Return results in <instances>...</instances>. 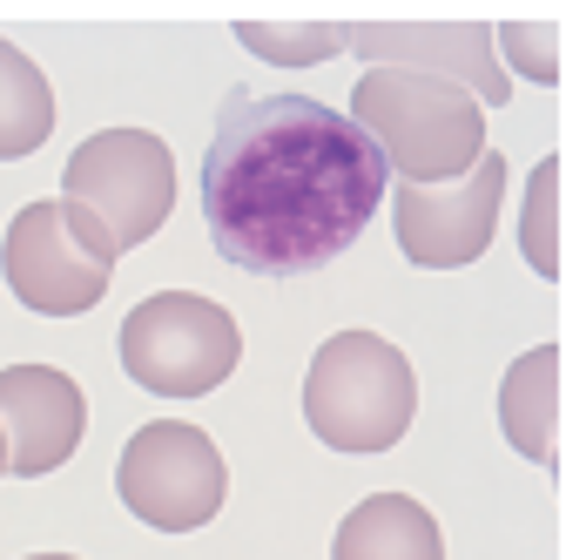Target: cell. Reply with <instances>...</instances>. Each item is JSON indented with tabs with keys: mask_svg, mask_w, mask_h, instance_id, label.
<instances>
[{
	"mask_svg": "<svg viewBox=\"0 0 566 560\" xmlns=\"http://www.w3.org/2000/svg\"><path fill=\"white\" fill-rule=\"evenodd\" d=\"M520 250L539 277H559V156H546L526 183V217H520Z\"/></svg>",
	"mask_w": 566,
	"mask_h": 560,
	"instance_id": "9a60e30c",
	"label": "cell"
},
{
	"mask_svg": "<svg viewBox=\"0 0 566 560\" xmlns=\"http://www.w3.org/2000/svg\"><path fill=\"white\" fill-rule=\"evenodd\" d=\"M500 433L533 466L559 459V344H533L500 385Z\"/></svg>",
	"mask_w": 566,
	"mask_h": 560,
	"instance_id": "7c38bea8",
	"label": "cell"
},
{
	"mask_svg": "<svg viewBox=\"0 0 566 560\" xmlns=\"http://www.w3.org/2000/svg\"><path fill=\"white\" fill-rule=\"evenodd\" d=\"M331 560H446V533L411 494H371L337 520Z\"/></svg>",
	"mask_w": 566,
	"mask_h": 560,
	"instance_id": "8fae6325",
	"label": "cell"
},
{
	"mask_svg": "<svg viewBox=\"0 0 566 560\" xmlns=\"http://www.w3.org/2000/svg\"><path fill=\"white\" fill-rule=\"evenodd\" d=\"M61 203L88 209V217L108 230L115 257L142 250L176 209V156L149 128H102V135H88V143L67 156Z\"/></svg>",
	"mask_w": 566,
	"mask_h": 560,
	"instance_id": "8992f818",
	"label": "cell"
},
{
	"mask_svg": "<svg viewBox=\"0 0 566 560\" xmlns=\"http://www.w3.org/2000/svg\"><path fill=\"white\" fill-rule=\"evenodd\" d=\"M237 41H243L250 54L276 61V68H317V61H331V54L344 48V28H331V21H311V28H283V21H243V28H237Z\"/></svg>",
	"mask_w": 566,
	"mask_h": 560,
	"instance_id": "5bb4252c",
	"label": "cell"
},
{
	"mask_svg": "<svg viewBox=\"0 0 566 560\" xmlns=\"http://www.w3.org/2000/svg\"><path fill=\"white\" fill-rule=\"evenodd\" d=\"M0 473H8V439H0Z\"/></svg>",
	"mask_w": 566,
	"mask_h": 560,
	"instance_id": "ac0fdd59",
	"label": "cell"
},
{
	"mask_svg": "<svg viewBox=\"0 0 566 560\" xmlns=\"http://www.w3.org/2000/svg\"><path fill=\"white\" fill-rule=\"evenodd\" d=\"M115 494L122 507L156 527V533H196L223 514V494H230V466L217 453L202 426H182V418H156L142 426L128 446H122V466H115Z\"/></svg>",
	"mask_w": 566,
	"mask_h": 560,
	"instance_id": "52a82bcc",
	"label": "cell"
},
{
	"mask_svg": "<svg viewBox=\"0 0 566 560\" xmlns=\"http://www.w3.org/2000/svg\"><path fill=\"white\" fill-rule=\"evenodd\" d=\"M28 560H75V553H28Z\"/></svg>",
	"mask_w": 566,
	"mask_h": 560,
	"instance_id": "e0dca14e",
	"label": "cell"
},
{
	"mask_svg": "<svg viewBox=\"0 0 566 560\" xmlns=\"http://www.w3.org/2000/svg\"><path fill=\"white\" fill-rule=\"evenodd\" d=\"M418 378L411 359L378 331H337L304 372V426L331 453H391L411 433Z\"/></svg>",
	"mask_w": 566,
	"mask_h": 560,
	"instance_id": "3957f363",
	"label": "cell"
},
{
	"mask_svg": "<svg viewBox=\"0 0 566 560\" xmlns=\"http://www.w3.org/2000/svg\"><path fill=\"white\" fill-rule=\"evenodd\" d=\"M88 398L54 365H8L0 372V439H8V473L48 479L82 453Z\"/></svg>",
	"mask_w": 566,
	"mask_h": 560,
	"instance_id": "30bf717a",
	"label": "cell"
},
{
	"mask_svg": "<svg viewBox=\"0 0 566 560\" xmlns=\"http://www.w3.org/2000/svg\"><path fill=\"white\" fill-rule=\"evenodd\" d=\"M344 48H358L371 68H405V75L452 82L479 108H500L513 95V75L492 54L485 21H358V28H344Z\"/></svg>",
	"mask_w": 566,
	"mask_h": 560,
	"instance_id": "9c48e42d",
	"label": "cell"
},
{
	"mask_svg": "<svg viewBox=\"0 0 566 560\" xmlns=\"http://www.w3.org/2000/svg\"><path fill=\"white\" fill-rule=\"evenodd\" d=\"M0 270H8V291L34 318H82L115 284V243L88 209L48 196V203H28L8 224Z\"/></svg>",
	"mask_w": 566,
	"mask_h": 560,
	"instance_id": "277c9868",
	"label": "cell"
},
{
	"mask_svg": "<svg viewBox=\"0 0 566 560\" xmlns=\"http://www.w3.org/2000/svg\"><path fill=\"white\" fill-rule=\"evenodd\" d=\"M385 156L317 95L237 89L202 156V224L223 263L304 277L365 237L385 203Z\"/></svg>",
	"mask_w": 566,
	"mask_h": 560,
	"instance_id": "6da1fadb",
	"label": "cell"
},
{
	"mask_svg": "<svg viewBox=\"0 0 566 560\" xmlns=\"http://www.w3.org/2000/svg\"><path fill=\"white\" fill-rule=\"evenodd\" d=\"M243 359V331L217 298L156 291L122 318V372L156 398H202Z\"/></svg>",
	"mask_w": 566,
	"mask_h": 560,
	"instance_id": "5b68a950",
	"label": "cell"
},
{
	"mask_svg": "<svg viewBox=\"0 0 566 560\" xmlns=\"http://www.w3.org/2000/svg\"><path fill=\"white\" fill-rule=\"evenodd\" d=\"M492 48H506L500 68H520L526 82H559V21H506L492 28Z\"/></svg>",
	"mask_w": 566,
	"mask_h": 560,
	"instance_id": "2e32d148",
	"label": "cell"
},
{
	"mask_svg": "<svg viewBox=\"0 0 566 560\" xmlns=\"http://www.w3.org/2000/svg\"><path fill=\"white\" fill-rule=\"evenodd\" d=\"M350 122L398 183H452L485 156V108L465 89L405 68H365L350 89Z\"/></svg>",
	"mask_w": 566,
	"mask_h": 560,
	"instance_id": "7a4b0ae2",
	"label": "cell"
},
{
	"mask_svg": "<svg viewBox=\"0 0 566 560\" xmlns=\"http://www.w3.org/2000/svg\"><path fill=\"white\" fill-rule=\"evenodd\" d=\"M500 203H506V156H492V149L452 183H398L391 196L398 250L418 270H465L492 250Z\"/></svg>",
	"mask_w": 566,
	"mask_h": 560,
	"instance_id": "ba28073f",
	"label": "cell"
},
{
	"mask_svg": "<svg viewBox=\"0 0 566 560\" xmlns=\"http://www.w3.org/2000/svg\"><path fill=\"white\" fill-rule=\"evenodd\" d=\"M54 135V89L34 68V54H21L14 41H0V163L34 156Z\"/></svg>",
	"mask_w": 566,
	"mask_h": 560,
	"instance_id": "4fadbf2b",
	"label": "cell"
}]
</instances>
